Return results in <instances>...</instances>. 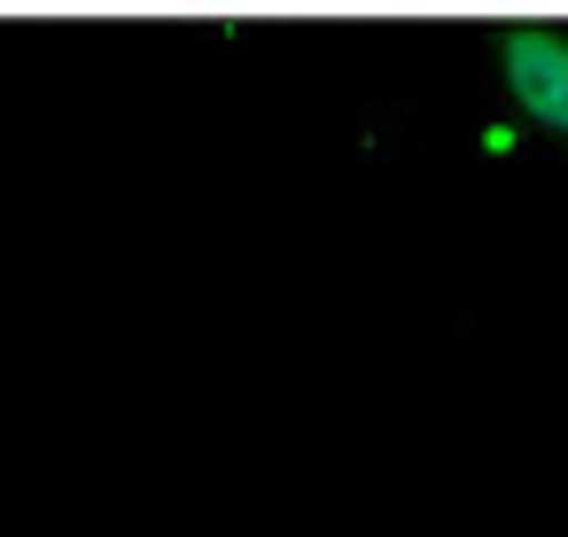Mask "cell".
<instances>
[{
    "instance_id": "1",
    "label": "cell",
    "mask_w": 568,
    "mask_h": 537,
    "mask_svg": "<svg viewBox=\"0 0 568 537\" xmlns=\"http://www.w3.org/2000/svg\"><path fill=\"white\" fill-rule=\"evenodd\" d=\"M490 110H506L529 149L568 156V24L521 17L514 32H490Z\"/></svg>"
}]
</instances>
